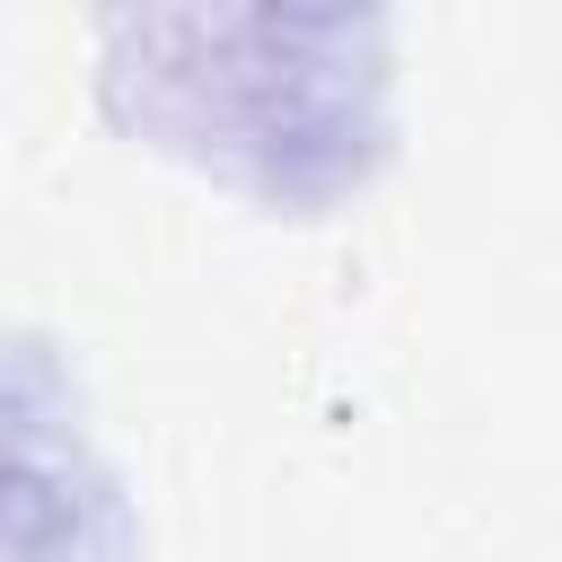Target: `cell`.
Segmentation results:
<instances>
[{"label": "cell", "instance_id": "6da1fadb", "mask_svg": "<svg viewBox=\"0 0 562 562\" xmlns=\"http://www.w3.org/2000/svg\"><path fill=\"white\" fill-rule=\"evenodd\" d=\"M105 114L255 202L325 211L386 158V26L378 18H105Z\"/></svg>", "mask_w": 562, "mask_h": 562}, {"label": "cell", "instance_id": "7a4b0ae2", "mask_svg": "<svg viewBox=\"0 0 562 562\" xmlns=\"http://www.w3.org/2000/svg\"><path fill=\"white\" fill-rule=\"evenodd\" d=\"M0 562H132L123 474L97 457L44 334L0 342Z\"/></svg>", "mask_w": 562, "mask_h": 562}]
</instances>
